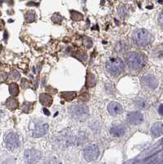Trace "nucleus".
<instances>
[{"instance_id":"11","label":"nucleus","mask_w":163,"mask_h":164,"mask_svg":"<svg viewBox=\"0 0 163 164\" xmlns=\"http://www.w3.org/2000/svg\"><path fill=\"white\" fill-rule=\"evenodd\" d=\"M49 128V124H47V123L37 125L35 127L34 131H33V137L39 138V137L44 136L48 133Z\"/></svg>"},{"instance_id":"8","label":"nucleus","mask_w":163,"mask_h":164,"mask_svg":"<svg viewBox=\"0 0 163 164\" xmlns=\"http://www.w3.org/2000/svg\"><path fill=\"white\" fill-rule=\"evenodd\" d=\"M143 121V116L139 112H131L127 115V122L133 126L141 124Z\"/></svg>"},{"instance_id":"4","label":"nucleus","mask_w":163,"mask_h":164,"mask_svg":"<svg viewBox=\"0 0 163 164\" xmlns=\"http://www.w3.org/2000/svg\"><path fill=\"white\" fill-rule=\"evenodd\" d=\"M71 114L75 119L80 120V121H84L89 116V108L87 106L84 104H77L73 105L71 107Z\"/></svg>"},{"instance_id":"5","label":"nucleus","mask_w":163,"mask_h":164,"mask_svg":"<svg viewBox=\"0 0 163 164\" xmlns=\"http://www.w3.org/2000/svg\"><path fill=\"white\" fill-rule=\"evenodd\" d=\"M83 155L85 160L88 162H93L98 159L99 156V149L97 144H89L83 150Z\"/></svg>"},{"instance_id":"10","label":"nucleus","mask_w":163,"mask_h":164,"mask_svg":"<svg viewBox=\"0 0 163 164\" xmlns=\"http://www.w3.org/2000/svg\"><path fill=\"white\" fill-rule=\"evenodd\" d=\"M143 84L145 85L146 87L149 89H156L158 85V81L156 77H154L152 75H146L142 79Z\"/></svg>"},{"instance_id":"28","label":"nucleus","mask_w":163,"mask_h":164,"mask_svg":"<svg viewBox=\"0 0 163 164\" xmlns=\"http://www.w3.org/2000/svg\"><path fill=\"white\" fill-rule=\"evenodd\" d=\"M158 112H159V114L163 116V104H161L158 107Z\"/></svg>"},{"instance_id":"24","label":"nucleus","mask_w":163,"mask_h":164,"mask_svg":"<svg viewBox=\"0 0 163 164\" xmlns=\"http://www.w3.org/2000/svg\"><path fill=\"white\" fill-rule=\"evenodd\" d=\"M136 104L138 105V107H141V108H145L147 107V103L143 100H138L136 101Z\"/></svg>"},{"instance_id":"22","label":"nucleus","mask_w":163,"mask_h":164,"mask_svg":"<svg viewBox=\"0 0 163 164\" xmlns=\"http://www.w3.org/2000/svg\"><path fill=\"white\" fill-rule=\"evenodd\" d=\"M118 14L121 18H125L128 16V9L125 5H121L118 8Z\"/></svg>"},{"instance_id":"13","label":"nucleus","mask_w":163,"mask_h":164,"mask_svg":"<svg viewBox=\"0 0 163 164\" xmlns=\"http://www.w3.org/2000/svg\"><path fill=\"white\" fill-rule=\"evenodd\" d=\"M151 133L153 136L158 137L163 135V123L161 122H157L153 125L151 127Z\"/></svg>"},{"instance_id":"18","label":"nucleus","mask_w":163,"mask_h":164,"mask_svg":"<svg viewBox=\"0 0 163 164\" xmlns=\"http://www.w3.org/2000/svg\"><path fill=\"white\" fill-rule=\"evenodd\" d=\"M9 92H10V95L13 97L17 96L18 94H19V87H18L17 84L11 83L9 85Z\"/></svg>"},{"instance_id":"7","label":"nucleus","mask_w":163,"mask_h":164,"mask_svg":"<svg viewBox=\"0 0 163 164\" xmlns=\"http://www.w3.org/2000/svg\"><path fill=\"white\" fill-rule=\"evenodd\" d=\"M41 154L35 149H26L24 153V158L28 163H34L40 160Z\"/></svg>"},{"instance_id":"19","label":"nucleus","mask_w":163,"mask_h":164,"mask_svg":"<svg viewBox=\"0 0 163 164\" xmlns=\"http://www.w3.org/2000/svg\"><path fill=\"white\" fill-rule=\"evenodd\" d=\"M71 18L75 21H82L84 19V17H83L81 13L76 12V11H72L71 12Z\"/></svg>"},{"instance_id":"15","label":"nucleus","mask_w":163,"mask_h":164,"mask_svg":"<svg viewBox=\"0 0 163 164\" xmlns=\"http://www.w3.org/2000/svg\"><path fill=\"white\" fill-rule=\"evenodd\" d=\"M129 49V45L126 44L125 41H119L116 45H115V50L119 53H123L126 52Z\"/></svg>"},{"instance_id":"1","label":"nucleus","mask_w":163,"mask_h":164,"mask_svg":"<svg viewBox=\"0 0 163 164\" xmlns=\"http://www.w3.org/2000/svg\"><path fill=\"white\" fill-rule=\"evenodd\" d=\"M132 40L133 42L138 47H145L150 44L152 35L150 32L145 29H138L133 32Z\"/></svg>"},{"instance_id":"14","label":"nucleus","mask_w":163,"mask_h":164,"mask_svg":"<svg viewBox=\"0 0 163 164\" xmlns=\"http://www.w3.org/2000/svg\"><path fill=\"white\" fill-rule=\"evenodd\" d=\"M40 101L45 107H50L52 103V98L49 94L44 93L40 95Z\"/></svg>"},{"instance_id":"9","label":"nucleus","mask_w":163,"mask_h":164,"mask_svg":"<svg viewBox=\"0 0 163 164\" xmlns=\"http://www.w3.org/2000/svg\"><path fill=\"white\" fill-rule=\"evenodd\" d=\"M107 110H108L109 113L111 116H118V115L121 114L123 112V107L121 106V103H119L117 102H111L109 103L107 105Z\"/></svg>"},{"instance_id":"12","label":"nucleus","mask_w":163,"mask_h":164,"mask_svg":"<svg viewBox=\"0 0 163 164\" xmlns=\"http://www.w3.org/2000/svg\"><path fill=\"white\" fill-rule=\"evenodd\" d=\"M110 133L113 137H121L126 133V128L122 125H114L110 129Z\"/></svg>"},{"instance_id":"3","label":"nucleus","mask_w":163,"mask_h":164,"mask_svg":"<svg viewBox=\"0 0 163 164\" xmlns=\"http://www.w3.org/2000/svg\"><path fill=\"white\" fill-rule=\"evenodd\" d=\"M106 69L109 74L112 76H118L125 69L124 62L119 57H111L107 60L106 63Z\"/></svg>"},{"instance_id":"20","label":"nucleus","mask_w":163,"mask_h":164,"mask_svg":"<svg viewBox=\"0 0 163 164\" xmlns=\"http://www.w3.org/2000/svg\"><path fill=\"white\" fill-rule=\"evenodd\" d=\"M86 82V85H88V87H93L96 84V78H95L94 75L89 73V74H88V76H87Z\"/></svg>"},{"instance_id":"27","label":"nucleus","mask_w":163,"mask_h":164,"mask_svg":"<svg viewBox=\"0 0 163 164\" xmlns=\"http://www.w3.org/2000/svg\"><path fill=\"white\" fill-rule=\"evenodd\" d=\"M158 23H159V25L161 27L163 28V10L161 11L158 16Z\"/></svg>"},{"instance_id":"26","label":"nucleus","mask_w":163,"mask_h":164,"mask_svg":"<svg viewBox=\"0 0 163 164\" xmlns=\"http://www.w3.org/2000/svg\"><path fill=\"white\" fill-rule=\"evenodd\" d=\"M32 104V103H30L29 102H25L24 103H23V107L22 109L23 111L25 112H28L29 111H30V105Z\"/></svg>"},{"instance_id":"29","label":"nucleus","mask_w":163,"mask_h":164,"mask_svg":"<svg viewBox=\"0 0 163 164\" xmlns=\"http://www.w3.org/2000/svg\"><path fill=\"white\" fill-rule=\"evenodd\" d=\"M44 112H45V113L46 115H48V116H49V111H48L47 109H45V108H44Z\"/></svg>"},{"instance_id":"25","label":"nucleus","mask_w":163,"mask_h":164,"mask_svg":"<svg viewBox=\"0 0 163 164\" xmlns=\"http://www.w3.org/2000/svg\"><path fill=\"white\" fill-rule=\"evenodd\" d=\"M11 76H12V77H13V79H14V80L19 79L21 76L20 73H19V72L17 71V70H13V72H12V73H11Z\"/></svg>"},{"instance_id":"17","label":"nucleus","mask_w":163,"mask_h":164,"mask_svg":"<svg viewBox=\"0 0 163 164\" xmlns=\"http://www.w3.org/2000/svg\"><path fill=\"white\" fill-rule=\"evenodd\" d=\"M61 98L65 100L66 101H72L76 97V92H62V94L60 95Z\"/></svg>"},{"instance_id":"21","label":"nucleus","mask_w":163,"mask_h":164,"mask_svg":"<svg viewBox=\"0 0 163 164\" xmlns=\"http://www.w3.org/2000/svg\"><path fill=\"white\" fill-rule=\"evenodd\" d=\"M25 18L26 22H33V21L35 20V13L34 11H28L26 14H25Z\"/></svg>"},{"instance_id":"23","label":"nucleus","mask_w":163,"mask_h":164,"mask_svg":"<svg viewBox=\"0 0 163 164\" xmlns=\"http://www.w3.org/2000/svg\"><path fill=\"white\" fill-rule=\"evenodd\" d=\"M52 21L54 23H57V24H61L62 21H63V18L62 16L59 13H54L52 17Z\"/></svg>"},{"instance_id":"16","label":"nucleus","mask_w":163,"mask_h":164,"mask_svg":"<svg viewBox=\"0 0 163 164\" xmlns=\"http://www.w3.org/2000/svg\"><path fill=\"white\" fill-rule=\"evenodd\" d=\"M6 106L8 109L15 110L18 107V101L14 98H9L6 101Z\"/></svg>"},{"instance_id":"6","label":"nucleus","mask_w":163,"mask_h":164,"mask_svg":"<svg viewBox=\"0 0 163 164\" xmlns=\"http://www.w3.org/2000/svg\"><path fill=\"white\" fill-rule=\"evenodd\" d=\"M4 143H5L6 148L8 150H14L17 149L20 146V140L19 137L14 132H9L6 135L5 139H4Z\"/></svg>"},{"instance_id":"2","label":"nucleus","mask_w":163,"mask_h":164,"mask_svg":"<svg viewBox=\"0 0 163 164\" xmlns=\"http://www.w3.org/2000/svg\"><path fill=\"white\" fill-rule=\"evenodd\" d=\"M126 62L130 69L133 71H138L145 66L146 58L143 54L133 52L129 53Z\"/></svg>"}]
</instances>
